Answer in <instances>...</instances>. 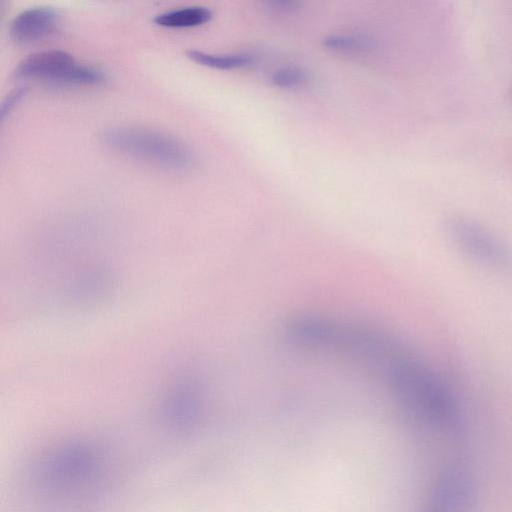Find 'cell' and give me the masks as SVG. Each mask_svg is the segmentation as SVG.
Segmentation results:
<instances>
[{
  "instance_id": "6",
  "label": "cell",
  "mask_w": 512,
  "mask_h": 512,
  "mask_svg": "<svg viewBox=\"0 0 512 512\" xmlns=\"http://www.w3.org/2000/svg\"><path fill=\"white\" fill-rule=\"evenodd\" d=\"M212 13L201 6L185 7L161 13L154 18V23L167 28H187L203 25L210 21Z\"/></svg>"
},
{
  "instance_id": "10",
  "label": "cell",
  "mask_w": 512,
  "mask_h": 512,
  "mask_svg": "<svg viewBox=\"0 0 512 512\" xmlns=\"http://www.w3.org/2000/svg\"><path fill=\"white\" fill-rule=\"evenodd\" d=\"M266 4L280 12H291L299 7L301 0H264Z\"/></svg>"
},
{
  "instance_id": "4",
  "label": "cell",
  "mask_w": 512,
  "mask_h": 512,
  "mask_svg": "<svg viewBox=\"0 0 512 512\" xmlns=\"http://www.w3.org/2000/svg\"><path fill=\"white\" fill-rule=\"evenodd\" d=\"M74 58L61 50L37 52L24 58L14 70L18 79L43 80L57 85H71L76 66Z\"/></svg>"
},
{
  "instance_id": "3",
  "label": "cell",
  "mask_w": 512,
  "mask_h": 512,
  "mask_svg": "<svg viewBox=\"0 0 512 512\" xmlns=\"http://www.w3.org/2000/svg\"><path fill=\"white\" fill-rule=\"evenodd\" d=\"M446 229L456 247L472 260L501 270L512 267L511 250L481 223L456 216L448 221Z\"/></svg>"
},
{
  "instance_id": "7",
  "label": "cell",
  "mask_w": 512,
  "mask_h": 512,
  "mask_svg": "<svg viewBox=\"0 0 512 512\" xmlns=\"http://www.w3.org/2000/svg\"><path fill=\"white\" fill-rule=\"evenodd\" d=\"M324 46L335 53L345 55L366 54L375 48V41L361 33H334L325 37Z\"/></svg>"
},
{
  "instance_id": "9",
  "label": "cell",
  "mask_w": 512,
  "mask_h": 512,
  "mask_svg": "<svg viewBox=\"0 0 512 512\" xmlns=\"http://www.w3.org/2000/svg\"><path fill=\"white\" fill-rule=\"evenodd\" d=\"M309 80L308 73L298 66H284L273 72L271 81L281 89H297Z\"/></svg>"
},
{
  "instance_id": "2",
  "label": "cell",
  "mask_w": 512,
  "mask_h": 512,
  "mask_svg": "<svg viewBox=\"0 0 512 512\" xmlns=\"http://www.w3.org/2000/svg\"><path fill=\"white\" fill-rule=\"evenodd\" d=\"M102 140L118 152L172 170H191L198 163L195 153L186 144L149 128H110L104 132Z\"/></svg>"
},
{
  "instance_id": "5",
  "label": "cell",
  "mask_w": 512,
  "mask_h": 512,
  "mask_svg": "<svg viewBox=\"0 0 512 512\" xmlns=\"http://www.w3.org/2000/svg\"><path fill=\"white\" fill-rule=\"evenodd\" d=\"M58 14L50 7H35L19 13L11 22L9 33L19 44L40 40L56 28Z\"/></svg>"
},
{
  "instance_id": "11",
  "label": "cell",
  "mask_w": 512,
  "mask_h": 512,
  "mask_svg": "<svg viewBox=\"0 0 512 512\" xmlns=\"http://www.w3.org/2000/svg\"><path fill=\"white\" fill-rule=\"evenodd\" d=\"M24 93H25V89L18 88L16 90H14L8 96V98L4 102V104L2 106V109H1V116L2 117L5 115V113L7 111H9L14 106V104H16L21 99V97L24 95Z\"/></svg>"
},
{
  "instance_id": "8",
  "label": "cell",
  "mask_w": 512,
  "mask_h": 512,
  "mask_svg": "<svg viewBox=\"0 0 512 512\" xmlns=\"http://www.w3.org/2000/svg\"><path fill=\"white\" fill-rule=\"evenodd\" d=\"M187 57L202 66L219 70H232L250 66L255 59L249 54H212L199 50H189Z\"/></svg>"
},
{
  "instance_id": "1",
  "label": "cell",
  "mask_w": 512,
  "mask_h": 512,
  "mask_svg": "<svg viewBox=\"0 0 512 512\" xmlns=\"http://www.w3.org/2000/svg\"><path fill=\"white\" fill-rule=\"evenodd\" d=\"M361 359L380 373L413 422L425 429L455 433L458 419L450 393L400 342L378 331L364 346Z\"/></svg>"
}]
</instances>
